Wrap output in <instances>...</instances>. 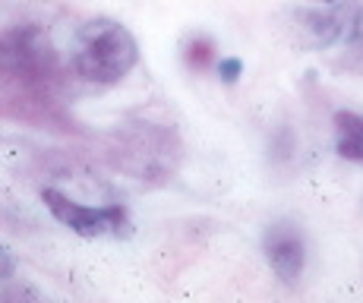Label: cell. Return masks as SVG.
Returning <instances> with one entry per match:
<instances>
[{
	"instance_id": "cell-1",
	"label": "cell",
	"mask_w": 363,
	"mask_h": 303,
	"mask_svg": "<svg viewBox=\"0 0 363 303\" xmlns=\"http://www.w3.org/2000/svg\"><path fill=\"white\" fill-rule=\"evenodd\" d=\"M139 60V45L123 23L111 16H95L76 35L73 67L86 82L117 86Z\"/></svg>"
},
{
	"instance_id": "cell-2",
	"label": "cell",
	"mask_w": 363,
	"mask_h": 303,
	"mask_svg": "<svg viewBox=\"0 0 363 303\" xmlns=\"http://www.w3.org/2000/svg\"><path fill=\"white\" fill-rule=\"evenodd\" d=\"M262 250H265V259H269L272 272H275L284 285L300 281L303 265H306V243H303V234L297 231V224L272 221L269 228H265Z\"/></svg>"
},
{
	"instance_id": "cell-3",
	"label": "cell",
	"mask_w": 363,
	"mask_h": 303,
	"mask_svg": "<svg viewBox=\"0 0 363 303\" xmlns=\"http://www.w3.org/2000/svg\"><path fill=\"white\" fill-rule=\"evenodd\" d=\"M41 199H45L48 212L57 218L64 228L73 231V234H79V237H104V234H111V206H104V209L82 206V202L69 199V196L57 193V189H45Z\"/></svg>"
},
{
	"instance_id": "cell-4",
	"label": "cell",
	"mask_w": 363,
	"mask_h": 303,
	"mask_svg": "<svg viewBox=\"0 0 363 303\" xmlns=\"http://www.w3.org/2000/svg\"><path fill=\"white\" fill-rule=\"evenodd\" d=\"M335 145L338 155L354 165H363V117L354 111H338L335 114Z\"/></svg>"
},
{
	"instance_id": "cell-5",
	"label": "cell",
	"mask_w": 363,
	"mask_h": 303,
	"mask_svg": "<svg viewBox=\"0 0 363 303\" xmlns=\"http://www.w3.org/2000/svg\"><path fill=\"white\" fill-rule=\"evenodd\" d=\"M184 60H186V67H193V70H206L208 63L215 60V41L208 38V35H193L184 48Z\"/></svg>"
},
{
	"instance_id": "cell-6",
	"label": "cell",
	"mask_w": 363,
	"mask_h": 303,
	"mask_svg": "<svg viewBox=\"0 0 363 303\" xmlns=\"http://www.w3.org/2000/svg\"><path fill=\"white\" fill-rule=\"evenodd\" d=\"M240 73H243V60L240 57H221V63H218L221 82H237L240 79Z\"/></svg>"
},
{
	"instance_id": "cell-7",
	"label": "cell",
	"mask_w": 363,
	"mask_h": 303,
	"mask_svg": "<svg viewBox=\"0 0 363 303\" xmlns=\"http://www.w3.org/2000/svg\"><path fill=\"white\" fill-rule=\"evenodd\" d=\"M323 4H332V0H323Z\"/></svg>"
}]
</instances>
